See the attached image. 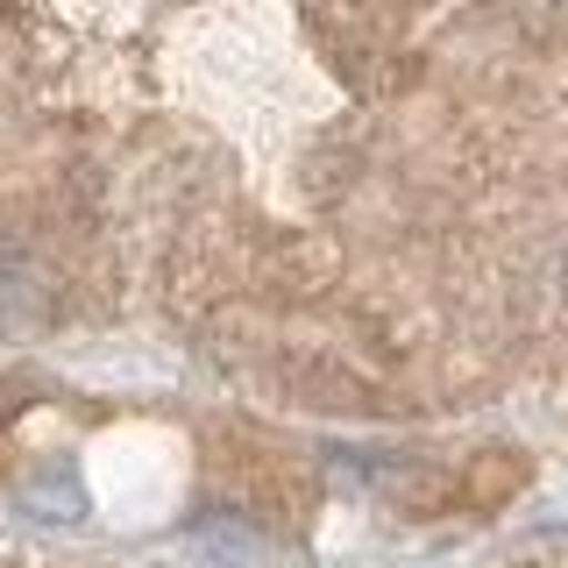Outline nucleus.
<instances>
[{
	"mask_svg": "<svg viewBox=\"0 0 568 568\" xmlns=\"http://www.w3.org/2000/svg\"><path fill=\"white\" fill-rule=\"evenodd\" d=\"M58 306V284L29 248H0V334H36Z\"/></svg>",
	"mask_w": 568,
	"mask_h": 568,
	"instance_id": "1",
	"label": "nucleus"
},
{
	"mask_svg": "<svg viewBox=\"0 0 568 568\" xmlns=\"http://www.w3.org/2000/svg\"><path fill=\"white\" fill-rule=\"evenodd\" d=\"M22 511H36V519H79V511H85L79 476L50 462L43 476H29V484H22Z\"/></svg>",
	"mask_w": 568,
	"mask_h": 568,
	"instance_id": "2",
	"label": "nucleus"
}]
</instances>
